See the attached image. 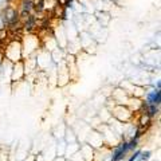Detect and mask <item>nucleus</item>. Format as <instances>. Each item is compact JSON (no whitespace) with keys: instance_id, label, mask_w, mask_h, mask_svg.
Segmentation results:
<instances>
[{"instance_id":"obj_4","label":"nucleus","mask_w":161,"mask_h":161,"mask_svg":"<svg viewBox=\"0 0 161 161\" xmlns=\"http://www.w3.org/2000/svg\"><path fill=\"white\" fill-rule=\"evenodd\" d=\"M159 111V107L157 105H148V115L149 117H154Z\"/></svg>"},{"instance_id":"obj_3","label":"nucleus","mask_w":161,"mask_h":161,"mask_svg":"<svg viewBox=\"0 0 161 161\" xmlns=\"http://www.w3.org/2000/svg\"><path fill=\"white\" fill-rule=\"evenodd\" d=\"M161 102V91L160 89H157L156 91L150 93L149 95H148V105H160Z\"/></svg>"},{"instance_id":"obj_1","label":"nucleus","mask_w":161,"mask_h":161,"mask_svg":"<svg viewBox=\"0 0 161 161\" xmlns=\"http://www.w3.org/2000/svg\"><path fill=\"white\" fill-rule=\"evenodd\" d=\"M4 23H8V24H13L15 22L19 19V13H17V11L15 10V8H11L8 7L6 11H4Z\"/></svg>"},{"instance_id":"obj_6","label":"nucleus","mask_w":161,"mask_h":161,"mask_svg":"<svg viewBox=\"0 0 161 161\" xmlns=\"http://www.w3.org/2000/svg\"><path fill=\"white\" fill-rule=\"evenodd\" d=\"M23 11H27V12H30V10L32 8V2L31 0H23Z\"/></svg>"},{"instance_id":"obj_2","label":"nucleus","mask_w":161,"mask_h":161,"mask_svg":"<svg viewBox=\"0 0 161 161\" xmlns=\"http://www.w3.org/2000/svg\"><path fill=\"white\" fill-rule=\"evenodd\" d=\"M129 150V144H126V142H124L122 145H120L117 149L114 150L113 153V157H111V161H120L121 159L124 157L125 154H126V152Z\"/></svg>"},{"instance_id":"obj_8","label":"nucleus","mask_w":161,"mask_h":161,"mask_svg":"<svg viewBox=\"0 0 161 161\" xmlns=\"http://www.w3.org/2000/svg\"><path fill=\"white\" fill-rule=\"evenodd\" d=\"M140 154H141L140 161H146L150 157V152H144V153H140Z\"/></svg>"},{"instance_id":"obj_10","label":"nucleus","mask_w":161,"mask_h":161,"mask_svg":"<svg viewBox=\"0 0 161 161\" xmlns=\"http://www.w3.org/2000/svg\"><path fill=\"white\" fill-rule=\"evenodd\" d=\"M140 153H141V152H140V150H137V152H136V153H134V154H133V156H132V157H130V159H129L128 161H134V160H137V159H138V156H140Z\"/></svg>"},{"instance_id":"obj_5","label":"nucleus","mask_w":161,"mask_h":161,"mask_svg":"<svg viewBox=\"0 0 161 161\" xmlns=\"http://www.w3.org/2000/svg\"><path fill=\"white\" fill-rule=\"evenodd\" d=\"M34 26H35V20H34V17H32V16H28V17H27V22H26L24 27H26L27 30H31Z\"/></svg>"},{"instance_id":"obj_9","label":"nucleus","mask_w":161,"mask_h":161,"mask_svg":"<svg viewBox=\"0 0 161 161\" xmlns=\"http://www.w3.org/2000/svg\"><path fill=\"white\" fill-rule=\"evenodd\" d=\"M43 6H44L43 0H40V2H39L38 4H35V10H37L38 12H40V11H43Z\"/></svg>"},{"instance_id":"obj_7","label":"nucleus","mask_w":161,"mask_h":161,"mask_svg":"<svg viewBox=\"0 0 161 161\" xmlns=\"http://www.w3.org/2000/svg\"><path fill=\"white\" fill-rule=\"evenodd\" d=\"M149 115H145V117H142L141 118V121H140V126L141 128H144V126H148L149 125Z\"/></svg>"}]
</instances>
